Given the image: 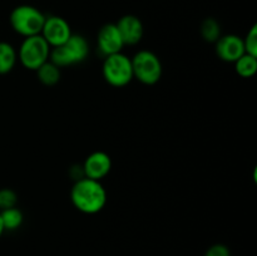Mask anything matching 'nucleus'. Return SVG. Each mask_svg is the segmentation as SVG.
I'll list each match as a JSON object with an SVG mask.
<instances>
[{
    "label": "nucleus",
    "mask_w": 257,
    "mask_h": 256,
    "mask_svg": "<svg viewBox=\"0 0 257 256\" xmlns=\"http://www.w3.org/2000/svg\"><path fill=\"white\" fill-rule=\"evenodd\" d=\"M201 35L208 43H216L221 37L220 23L213 18H207L201 24Z\"/></svg>",
    "instance_id": "nucleus-16"
},
{
    "label": "nucleus",
    "mask_w": 257,
    "mask_h": 256,
    "mask_svg": "<svg viewBox=\"0 0 257 256\" xmlns=\"http://www.w3.org/2000/svg\"><path fill=\"white\" fill-rule=\"evenodd\" d=\"M18 195L12 188H2L0 190V210L17 207Z\"/></svg>",
    "instance_id": "nucleus-17"
},
{
    "label": "nucleus",
    "mask_w": 257,
    "mask_h": 256,
    "mask_svg": "<svg viewBox=\"0 0 257 256\" xmlns=\"http://www.w3.org/2000/svg\"><path fill=\"white\" fill-rule=\"evenodd\" d=\"M112 170V160L109 155L103 151H95L90 153L83 165V175L90 180L100 181Z\"/></svg>",
    "instance_id": "nucleus-8"
},
{
    "label": "nucleus",
    "mask_w": 257,
    "mask_h": 256,
    "mask_svg": "<svg viewBox=\"0 0 257 256\" xmlns=\"http://www.w3.org/2000/svg\"><path fill=\"white\" fill-rule=\"evenodd\" d=\"M205 256H231V255L227 246L222 245V243H216V245L211 246V247L208 248Z\"/></svg>",
    "instance_id": "nucleus-19"
},
{
    "label": "nucleus",
    "mask_w": 257,
    "mask_h": 256,
    "mask_svg": "<svg viewBox=\"0 0 257 256\" xmlns=\"http://www.w3.org/2000/svg\"><path fill=\"white\" fill-rule=\"evenodd\" d=\"M50 47L40 34L28 37L23 40L18 50V59L22 65L29 70H37L49 60Z\"/></svg>",
    "instance_id": "nucleus-5"
},
{
    "label": "nucleus",
    "mask_w": 257,
    "mask_h": 256,
    "mask_svg": "<svg viewBox=\"0 0 257 256\" xmlns=\"http://www.w3.org/2000/svg\"><path fill=\"white\" fill-rule=\"evenodd\" d=\"M72 29H70L69 23L63 18L57 17V15H49L45 17L44 25L40 35L45 39V42L49 44L50 48L59 47L63 45L72 35Z\"/></svg>",
    "instance_id": "nucleus-7"
},
{
    "label": "nucleus",
    "mask_w": 257,
    "mask_h": 256,
    "mask_svg": "<svg viewBox=\"0 0 257 256\" xmlns=\"http://www.w3.org/2000/svg\"><path fill=\"white\" fill-rule=\"evenodd\" d=\"M18 54L10 43L0 42V75L8 74L17 64Z\"/></svg>",
    "instance_id": "nucleus-12"
},
{
    "label": "nucleus",
    "mask_w": 257,
    "mask_h": 256,
    "mask_svg": "<svg viewBox=\"0 0 257 256\" xmlns=\"http://www.w3.org/2000/svg\"><path fill=\"white\" fill-rule=\"evenodd\" d=\"M216 54L223 62L235 63L245 54L243 40L238 35L227 34L216 42Z\"/></svg>",
    "instance_id": "nucleus-10"
},
{
    "label": "nucleus",
    "mask_w": 257,
    "mask_h": 256,
    "mask_svg": "<svg viewBox=\"0 0 257 256\" xmlns=\"http://www.w3.org/2000/svg\"><path fill=\"white\" fill-rule=\"evenodd\" d=\"M235 69L240 77L250 78L252 77L257 70V58L252 55L243 54L235 62Z\"/></svg>",
    "instance_id": "nucleus-15"
},
{
    "label": "nucleus",
    "mask_w": 257,
    "mask_h": 256,
    "mask_svg": "<svg viewBox=\"0 0 257 256\" xmlns=\"http://www.w3.org/2000/svg\"><path fill=\"white\" fill-rule=\"evenodd\" d=\"M89 54V44L80 34H72L69 39L59 47L50 48L49 62L58 68L69 67L87 59Z\"/></svg>",
    "instance_id": "nucleus-2"
},
{
    "label": "nucleus",
    "mask_w": 257,
    "mask_h": 256,
    "mask_svg": "<svg viewBox=\"0 0 257 256\" xmlns=\"http://www.w3.org/2000/svg\"><path fill=\"white\" fill-rule=\"evenodd\" d=\"M102 74L105 82L112 87H125L133 79L132 60L122 52L108 55L103 62Z\"/></svg>",
    "instance_id": "nucleus-4"
},
{
    "label": "nucleus",
    "mask_w": 257,
    "mask_h": 256,
    "mask_svg": "<svg viewBox=\"0 0 257 256\" xmlns=\"http://www.w3.org/2000/svg\"><path fill=\"white\" fill-rule=\"evenodd\" d=\"M4 226H3V221H2V217H0V237H2L3 232H4Z\"/></svg>",
    "instance_id": "nucleus-20"
},
{
    "label": "nucleus",
    "mask_w": 257,
    "mask_h": 256,
    "mask_svg": "<svg viewBox=\"0 0 257 256\" xmlns=\"http://www.w3.org/2000/svg\"><path fill=\"white\" fill-rule=\"evenodd\" d=\"M97 44L98 49L104 57L120 53L124 47V43L120 38L117 25L113 24V23H108L100 28L99 32H98Z\"/></svg>",
    "instance_id": "nucleus-9"
},
{
    "label": "nucleus",
    "mask_w": 257,
    "mask_h": 256,
    "mask_svg": "<svg viewBox=\"0 0 257 256\" xmlns=\"http://www.w3.org/2000/svg\"><path fill=\"white\" fill-rule=\"evenodd\" d=\"M0 217H2L4 230L7 231H14L19 228L22 226L23 220H24L23 212L17 207L2 210L0 211Z\"/></svg>",
    "instance_id": "nucleus-14"
},
{
    "label": "nucleus",
    "mask_w": 257,
    "mask_h": 256,
    "mask_svg": "<svg viewBox=\"0 0 257 256\" xmlns=\"http://www.w3.org/2000/svg\"><path fill=\"white\" fill-rule=\"evenodd\" d=\"M131 60L133 78H137L142 84L153 85L162 77V63L153 52L140 50Z\"/></svg>",
    "instance_id": "nucleus-6"
},
{
    "label": "nucleus",
    "mask_w": 257,
    "mask_h": 256,
    "mask_svg": "<svg viewBox=\"0 0 257 256\" xmlns=\"http://www.w3.org/2000/svg\"><path fill=\"white\" fill-rule=\"evenodd\" d=\"M35 72H37V77L39 82L42 84L48 85V87L55 85L60 79V69L49 60L40 65Z\"/></svg>",
    "instance_id": "nucleus-13"
},
{
    "label": "nucleus",
    "mask_w": 257,
    "mask_h": 256,
    "mask_svg": "<svg viewBox=\"0 0 257 256\" xmlns=\"http://www.w3.org/2000/svg\"><path fill=\"white\" fill-rule=\"evenodd\" d=\"M70 201L78 211L87 215L100 212L107 203V191L100 181L82 177L70 191Z\"/></svg>",
    "instance_id": "nucleus-1"
},
{
    "label": "nucleus",
    "mask_w": 257,
    "mask_h": 256,
    "mask_svg": "<svg viewBox=\"0 0 257 256\" xmlns=\"http://www.w3.org/2000/svg\"><path fill=\"white\" fill-rule=\"evenodd\" d=\"M115 25L124 45H136L142 40L145 28L140 18L136 15H124Z\"/></svg>",
    "instance_id": "nucleus-11"
},
{
    "label": "nucleus",
    "mask_w": 257,
    "mask_h": 256,
    "mask_svg": "<svg viewBox=\"0 0 257 256\" xmlns=\"http://www.w3.org/2000/svg\"><path fill=\"white\" fill-rule=\"evenodd\" d=\"M9 20L15 33L28 38L42 33L45 15L32 5H19L10 13Z\"/></svg>",
    "instance_id": "nucleus-3"
},
{
    "label": "nucleus",
    "mask_w": 257,
    "mask_h": 256,
    "mask_svg": "<svg viewBox=\"0 0 257 256\" xmlns=\"http://www.w3.org/2000/svg\"><path fill=\"white\" fill-rule=\"evenodd\" d=\"M243 40V48H245V53L248 55L257 58V25H252L250 30H248L247 35H246Z\"/></svg>",
    "instance_id": "nucleus-18"
}]
</instances>
